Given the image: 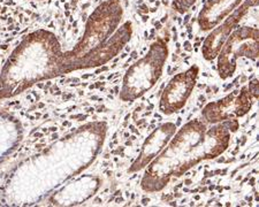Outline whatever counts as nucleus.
<instances>
[{"instance_id": "obj_8", "label": "nucleus", "mask_w": 259, "mask_h": 207, "mask_svg": "<svg viewBox=\"0 0 259 207\" xmlns=\"http://www.w3.org/2000/svg\"><path fill=\"white\" fill-rule=\"evenodd\" d=\"M257 5L258 0H244L236 10H234L232 13L225 19L224 23H221L220 26L212 29V32L206 37V39L204 40L202 47L204 59L211 61L218 57L220 49L225 44V41L227 40L228 36L232 34V31L236 28L237 24L240 23V21L246 15L250 8Z\"/></svg>"}, {"instance_id": "obj_1", "label": "nucleus", "mask_w": 259, "mask_h": 207, "mask_svg": "<svg viewBox=\"0 0 259 207\" xmlns=\"http://www.w3.org/2000/svg\"><path fill=\"white\" fill-rule=\"evenodd\" d=\"M237 129V119L212 124L211 128L200 120H191L175 132L164 150L146 166L141 188L149 193L159 192L174 177H181L204 160L221 156L229 146L231 134Z\"/></svg>"}, {"instance_id": "obj_11", "label": "nucleus", "mask_w": 259, "mask_h": 207, "mask_svg": "<svg viewBox=\"0 0 259 207\" xmlns=\"http://www.w3.org/2000/svg\"><path fill=\"white\" fill-rule=\"evenodd\" d=\"M197 0H174L173 2V8L180 14L186 13L189 8L194 5Z\"/></svg>"}, {"instance_id": "obj_6", "label": "nucleus", "mask_w": 259, "mask_h": 207, "mask_svg": "<svg viewBox=\"0 0 259 207\" xmlns=\"http://www.w3.org/2000/svg\"><path fill=\"white\" fill-rule=\"evenodd\" d=\"M256 99H258V81L254 80L241 90H234L223 99L207 104L202 111V117L208 124L239 119L249 113Z\"/></svg>"}, {"instance_id": "obj_9", "label": "nucleus", "mask_w": 259, "mask_h": 207, "mask_svg": "<svg viewBox=\"0 0 259 207\" xmlns=\"http://www.w3.org/2000/svg\"><path fill=\"white\" fill-rule=\"evenodd\" d=\"M175 132H177V126L172 122H166L158 127L157 129H154L149 137L145 139L139 158L131 166L129 173H135L145 168L164 150Z\"/></svg>"}, {"instance_id": "obj_2", "label": "nucleus", "mask_w": 259, "mask_h": 207, "mask_svg": "<svg viewBox=\"0 0 259 207\" xmlns=\"http://www.w3.org/2000/svg\"><path fill=\"white\" fill-rule=\"evenodd\" d=\"M64 53L57 36L45 29L24 37L0 73V99L13 98L37 83L64 75Z\"/></svg>"}, {"instance_id": "obj_5", "label": "nucleus", "mask_w": 259, "mask_h": 207, "mask_svg": "<svg viewBox=\"0 0 259 207\" xmlns=\"http://www.w3.org/2000/svg\"><path fill=\"white\" fill-rule=\"evenodd\" d=\"M241 57L257 60L259 57V31L256 28L242 27L234 30L218 55V74L227 80L236 72V61Z\"/></svg>"}, {"instance_id": "obj_3", "label": "nucleus", "mask_w": 259, "mask_h": 207, "mask_svg": "<svg viewBox=\"0 0 259 207\" xmlns=\"http://www.w3.org/2000/svg\"><path fill=\"white\" fill-rule=\"evenodd\" d=\"M123 11L119 0H106L87 21L82 38L73 49L64 53L62 74L99 67L118 55L132 38V22L119 28Z\"/></svg>"}, {"instance_id": "obj_4", "label": "nucleus", "mask_w": 259, "mask_h": 207, "mask_svg": "<svg viewBox=\"0 0 259 207\" xmlns=\"http://www.w3.org/2000/svg\"><path fill=\"white\" fill-rule=\"evenodd\" d=\"M168 57V46L161 38L153 41L146 55L127 69L122 80L119 98L131 102L151 90L160 80Z\"/></svg>"}, {"instance_id": "obj_7", "label": "nucleus", "mask_w": 259, "mask_h": 207, "mask_svg": "<svg viewBox=\"0 0 259 207\" xmlns=\"http://www.w3.org/2000/svg\"><path fill=\"white\" fill-rule=\"evenodd\" d=\"M198 75L199 67L194 65L186 72L175 75L168 82L159 101V111L162 114L172 115L186 106L188 99L193 93Z\"/></svg>"}, {"instance_id": "obj_10", "label": "nucleus", "mask_w": 259, "mask_h": 207, "mask_svg": "<svg viewBox=\"0 0 259 207\" xmlns=\"http://www.w3.org/2000/svg\"><path fill=\"white\" fill-rule=\"evenodd\" d=\"M243 2L244 0H207L198 15L200 29L203 31L212 30Z\"/></svg>"}]
</instances>
